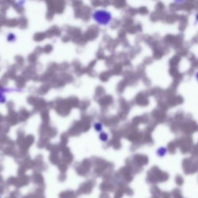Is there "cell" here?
<instances>
[{
	"instance_id": "cell-2",
	"label": "cell",
	"mask_w": 198,
	"mask_h": 198,
	"mask_svg": "<svg viewBox=\"0 0 198 198\" xmlns=\"http://www.w3.org/2000/svg\"><path fill=\"white\" fill-rule=\"evenodd\" d=\"M195 78L198 81V71L195 73Z\"/></svg>"
},
{
	"instance_id": "cell-4",
	"label": "cell",
	"mask_w": 198,
	"mask_h": 198,
	"mask_svg": "<svg viewBox=\"0 0 198 198\" xmlns=\"http://www.w3.org/2000/svg\"><path fill=\"white\" fill-rule=\"evenodd\" d=\"M0 198H1V196H0Z\"/></svg>"
},
{
	"instance_id": "cell-1",
	"label": "cell",
	"mask_w": 198,
	"mask_h": 198,
	"mask_svg": "<svg viewBox=\"0 0 198 198\" xmlns=\"http://www.w3.org/2000/svg\"><path fill=\"white\" fill-rule=\"evenodd\" d=\"M168 152V150L164 146H160L157 149L156 154L159 158H164Z\"/></svg>"
},
{
	"instance_id": "cell-3",
	"label": "cell",
	"mask_w": 198,
	"mask_h": 198,
	"mask_svg": "<svg viewBox=\"0 0 198 198\" xmlns=\"http://www.w3.org/2000/svg\"><path fill=\"white\" fill-rule=\"evenodd\" d=\"M196 20L197 22H198V12L196 14Z\"/></svg>"
}]
</instances>
